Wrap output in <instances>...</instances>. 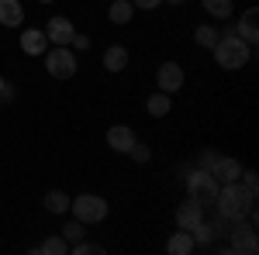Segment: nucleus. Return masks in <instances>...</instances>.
I'll return each mask as SVG.
<instances>
[{"instance_id": "20e7f679", "label": "nucleus", "mask_w": 259, "mask_h": 255, "mask_svg": "<svg viewBox=\"0 0 259 255\" xmlns=\"http://www.w3.org/2000/svg\"><path fill=\"white\" fill-rule=\"evenodd\" d=\"M76 69H80V62H76V52H73L69 45H52V48H45V73L52 79H73Z\"/></svg>"}, {"instance_id": "423d86ee", "label": "nucleus", "mask_w": 259, "mask_h": 255, "mask_svg": "<svg viewBox=\"0 0 259 255\" xmlns=\"http://www.w3.org/2000/svg\"><path fill=\"white\" fill-rule=\"evenodd\" d=\"M232 241H228V252H239V255H256L259 252V238H256V224L249 217L242 221H232Z\"/></svg>"}, {"instance_id": "393cba45", "label": "nucleus", "mask_w": 259, "mask_h": 255, "mask_svg": "<svg viewBox=\"0 0 259 255\" xmlns=\"http://www.w3.org/2000/svg\"><path fill=\"white\" fill-rule=\"evenodd\" d=\"M128 156L135 159V162H139V166H145V162H149V159H152V148H149V145H142V141H135V145H132V148H128Z\"/></svg>"}, {"instance_id": "9d476101", "label": "nucleus", "mask_w": 259, "mask_h": 255, "mask_svg": "<svg viewBox=\"0 0 259 255\" xmlns=\"http://www.w3.org/2000/svg\"><path fill=\"white\" fill-rule=\"evenodd\" d=\"M200 221H204V207H200L197 200L187 196V200L177 207V228H180V231H194Z\"/></svg>"}, {"instance_id": "c756f323", "label": "nucleus", "mask_w": 259, "mask_h": 255, "mask_svg": "<svg viewBox=\"0 0 259 255\" xmlns=\"http://www.w3.org/2000/svg\"><path fill=\"white\" fill-rule=\"evenodd\" d=\"M135 4V11H156V7H162V0H132Z\"/></svg>"}, {"instance_id": "0eeeda50", "label": "nucleus", "mask_w": 259, "mask_h": 255, "mask_svg": "<svg viewBox=\"0 0 259 255\" xmlns=\"http://www.w3.org/2000/svg\"><path fill=\"white\" fill-rule=\"evenodd\" d=\"M183 83H187V73H183V66L180 62H162L159 69H156V90H162V93H180L183 90Z\"/></svg>"}, {"instance_id": "4468645a", "label": "nucleus", "mask_w": 259, "mask_h": 255, "mask_svg": "<svg viewBox=\"0 0 259 255\" xmlns=\"http://www.w3.org/2000/svg\"><path fill=\"white\" fill-rule=\"evenodd\" d=\"M100 62H104V69H107V73H124V69H128V62H132V56H128V48H124V45H107Z\"/></svg>"}, {"instance_id": "412c9836", "label": "nucleus", "mask_w": 259, "mask_h": 255, "mask_svg": "<svg viewBox=\"0 0 259 255\" xmlns=\"http://www.w3.org/2000/svg\"><path fill=\"white\" fill-rule=\"evenodd\" d=\"M190 238H194V245L207 248V245H214V238H218V228H214V224H207V221H200L197 228L190 231Z\"/></svg>"}, {"instance_id": "f03ea898", "label": "nucleus", "mask_w": 259, "mask_h": 255, "mask_svg": "<svg viewBox=\"0 0 259 255\" xmlns=\"http://www.w3.org/2000/svg\"><path fill=\"white\" fill-rule=\"evenodd\" d=\"M211 52H214V62H218L225 73H235V69H242V66H249V59H252V45H245L235 31L218 35V41H214Z\"/></svg>"}, {"instance_id": "9b49d317", "label": "nucleus", "mask_w": 259, "mask_h": 255, "mask_svg": "<svg viewBox=\"0 0 259 255\" xmlns=\"http://www.w3.org/2000/svg\"><path fill=\"white\" fill-rule=\"evenodd\" d=\"M259 11L256 7H249V11H242V18H239V24H235V35H239L245 45H256L259 41Z\"/></svg>"}, {"instance_id": "2eb2a0df", "label": "nucleus", "mask_w": 259, "mask_h": 255, "mask_svg": "<svg viewBox=\"0 0 259 255\" xmlns=\"http://www.w3.org/2000/svg\"><path fill=\"white\" fill-rule=\"evenodd\" d=\"M0 24L4 28H21L24 24V4L21 0H0Z\"/></svg>"}, {"instance_id": "cd10ccee", "label": "nucleus", "mask_w": 259, "mask_h": 255, "mask_svg": "<svg viewBox=\"0 0 259 255\" xmlns=\"http://www.w3.org/2000/svg\"><path fill=\"white\" fill-rule=\"evenodd\" d=\"M69 45H73V52H87V48H90V35H83V31H76Z\"/></svg>"}, {"instance_id": "a878e982", "label": "nucleus", "mask_w": 259, "mask_h": 255, "mask_svg": "<svg viewBox=\"0 0 259 255\" xmlns=\"http://www.w3.org/2000/svg\"><path fill=\"white\" fill-rule=\"evenodd\" d=\"M239 183H242V186H245V190H249V193H252V196L259 193V176H256V173H252V169H242Z\"/></svg>"}, {"instance_id": "7c9ffc66", "label": "nucleus", "mask_w": 259, "mask_h": 255, "mask_svg": "<svg viewBox=\"0 0 259 255\" xmlns=\"http://www.w3.org/2000/svg\"><path fill=\"white\" fill-rule=\"evenodd\" d=\"M214 159H218V152H200L197 166H200V169H211V166H214Z\"/></svg>"}, {"instance_id": "b1692460", "label": "nucleus", "mask_w": 259, "mask_h": 255, "mask_svg": "<svg viewBox=\"0 0 259 255\" xmlns=\"http://www.w3.org/2000/svg\"><path fill=\"white\" fill-rule=\"evenodd\" d=\"M35 252H45V255H66V252H69V245H66V238H62V235H49V238H45V241L38 245V248H35Z\"/></svg>"}, {"instance_id": "aec40b11", "label": "nucleus", "mask_w": 259, "mask_h": 255, "mask_svg": "<svg viewBox=\"0 0 259 255\" xmlns=\"http://www.w3.org/2000/svg\"><path fill=\"white\" fill-rule=\"evenodd\" d=\"M200 7H204L214 21H228V18H232V11H235L232 0H200Z\"/></svg>"}, {"instance_id": "4be33fe9", "label": "nucleus", "mask_w": 259, "mask_h": 255, "mask_svg": "<svg viewBox=\"0 0 259 255\" xmlns=\"http://www.w3.org/2000/svg\"><path fill=\"white\" fill-rule=\"evenodd\" d=\"M218 28H214V24H197V28H194V41H197L200 48H214V41H218Z\"/></svg>"}, {"instance_id": "5701e85b", "label": "nucleus", "mask_w": 259, "mask_h": 255, "mask_svg": "<svg viewBox=\"0 0 259 255\" xmlns=\"http://www.w3.org/2000/svg\"><path fill=\"white\" fill-rule=\"evenodd\" d=\"M59 235L66 238V245H76V241H83V238H87V224L73 217L69 224H62V231H59Z\"/></svg>"}, {"instance_id": "c85d7f7f", "label": "nucleus", "mask_w": 259, "mask_h": 255, "mask_svg": "<svg viewBox=\"0 0 259 255\" xmlns=\"http://www.w3.org/2000/svg\"><path fill=\"white\" fill-rule=\"evenodd\" d=\"M14 97H18V86L4 79V86H0V100H4V104H11V100H14Z\"/></svg>"}, {"instance_id": "a211bd4d", "label": "nucleus", "mask_w": 259, "mask_h": 255, "mask_svg": "<svg viewBox=\"0 0 259 255\" xmlns=\"http://www.w3.org/2000/svg\"><path fill=\"white\" fill-rule=\"evenodd\" d=\"M145 111H149V114H152V118H166V114H169V111H173V97H169V93H152V97L145 100Z\"/></svg>"}, {"instance_id": "f3484780", "label": "nucleus", "mask_w": 259, "mask_h": 255, "mask_svg": "<svg viewBox=\"0 0 259 255\" xmlns=\"http://www.w3.org/2000/svg\"><path fill=\"white\" fill-rule=\"evenodd\" d=\"M107 18H111V24H128V21L135 18V4L132 0H114L107 7Z\"/></svg>"}, {"instance_id": "ddd939ff", "label": "nucleus", "mask_w": 259, "mask_h": 255, "mask_svg": "<svg viewBox=\"0 0 259 255\" xmlns=\"http://www.w3.org/2000/svg\"><path fill=\"white\" fill-rule=\"evenodd\" d=\"M211 173H214V179L218 183H235V179L242 176V162L232 156H218L214 159V166H211Z\"/></svg>"}, {"instance_id": "2f4dec72", "label": "nucleus", "mask_w": 259, "mask_h": 255, "mask_svg": "<svg viewBox=\"0 0 259 255\" xmlns=\"http://www.w3.org/2000/svg\"><path fill=\"white\" fill-rule=\"evenodd\" d=\"M162 4H187V0H162Z\"/></svg>"}, {"instance_id": "6e6552de", "label": "nucleus", "mask_w": 259, "mask_h": 255, "mask_svg": "<svg viewBox=\"0 0 259 255\" xmlns=\"http://www.w3.org/2000/svg\"><path fill=\"white\" fill-rule=\"evenodd\" d=\"M73 35H76V28H73V21L66 18V14H52L49 24H45V38H49V45H69Z\"/></svg>"}, {"instance_id": "7ed1b4c3", "label": "nucleus", "mask_w": 259, "mask_h": 255, "mask_svg": "<svg viewBox=\"0 0 259 255\" xmlns=\"http://www.w3.org/2000/svg\"><path fill=\"white\" fill-rule=\"evenodd\" d=\"M183 186H187V196H190V200H197L200 207H207V203H214V196H218V179H214V173H211V169H190V173H187V183H183Z\"/></svg>"}, {"instance_id": "39448f33", "label": "nucleus", "mask_w": 259, "mask_h": 255, "mask_svg": "<svg viewBox=\"0 0 259 255\" xmlns=\"http://www.w3.org/2000/svg\"><path fill=\"white\" fill-rule=\"evenodd\" d=\"M69 211H73V217L83 221V224H100L111 207H107V200L97 196V193H80V196L69 200Z\"/></svg>"}, {"instance_id": "72a5a7b5", "label": "nucleus", "mask_w": 259, "mask_h": 255, "mask_svg": "<svg viewBox=\"0 0 259 255\" xmlns=\"http://www.w3.org/2000/svg\"><path fill=\"white\" fill-rule=\"evenodd\" d=\"M0 86H4V76H0Z\"/></svg>"}, {"instance_id": "6ab92c4d", "label": "nucleus", "mask_w": 259, "mask_h": 255, "mask_svg": "<svg viewBox=\"0 0 259 255\" xmlns=\"http://www.w3.org/2000/svg\"><path fill=\"white\" fill-rule=\"evenodd\" d=\"M69 200H73V196L62 193V190H49L41 203H45V211H49V214H66V211H69Z\"/></svg>"}, {"instance_id": "f8f14e48", "label": "nucleus", "mask_w": 259, "mask_h": 255, "mask_svg": "<svg viewBox=\"0 0 259 255\" xmlns=\"http://www.w3.org/2000/svg\"><path fill=\"white\" fill-rule=\"evenodd\" d=\"M21 52L24 56H45V48H49V38H45V31H38V28H24L21 31Z\"/></svg>"}, {"instance_id": "1a4fd4ad", "label": "nucleus", "mask_w": 259, "mask_h": 255, "mask_svg": "<svg viewBox=\"0 0 259 255\" xmlns=\"http://www.w3.org/2000/svg\"><path fill=\"white\" fill-rule=\"evenodd\" d=\"M135 141H139V135H135L132 124H111V128H107V148L118 152V156H128V148H132Z\"/></svg>"}, {"instance_id": "f257e3e1", "label": "nucleus", "mask_w": 259, "mask_h": 255, "mask_svg": "<svg viewBox=\"0 0 259 255\" xmlns=\"http://www.w3.org/2000/svg\"><path fill=\"white\" fill-rule=\"evenodd\" d=\"M214 207H218L221 221H242V217L256 207V196L249 193L239 179H235V183H221L218 196H214Z\"/></svg>"}, {"instance_id": "bb28decb", "label": "nucleus", "mask_w": 259, "mask_h": 255, "mask_svg": "<svg viewBox=\"0 0 259 255\" xmlns=\"http://www.w3.org/2000/svg\"><path fill=\"white\" fill-rule=\"evenodd\" d=\"M69 252H73V255H90V252L100 255L104 248H100V245H94V241H76V245H69Z\"/></svg>"}, {"instance_id": "dca6fc26", "label": "nucleus", "mask_w": 259, "mask_h": 255, "mask_svg": "<svg viewBox=\"0 0 259 255\" xmlns=\"http://www.w3.org/2000/svg\"><path fill=\"white\" fill-rule=\"evenodd\" d=\"M194 248H197V245H194L190 231H180V228L169 235V241H166V252H169V255H190Z\"/></svg>"}, {"instance_id": "473e14b6", "label": "nucleus", "mask_w": 259, "mask_h": 255, "mask_svg": "<svg viewBox=\"0 0 259 255\" xmlns=\"http://www.w3.org/2000/svg\"><path fill=\"white\" fill-rule=\"evenodd\" d=\"M38 4H56V0H38Z\"/></svg>"}]
</instances>
